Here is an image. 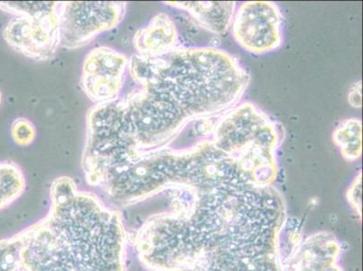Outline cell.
Instances as JSON below:
<instances>
[{"instance_id":"cell-1","label":"cell","mask_w":363,"mask_h":271,"mask_svg":"<svg viewBox=\"0 0 363 271\" xmlns=\"http://www.w3.org/2000/svg\"><path fill=\"white\" fill-rule=\"evenodd\" d=\"M286 220L272 186L227 184L152 214L128 240L150 271H283Z\"/></svg>"},{"instance_id":"cell-2","label":"cell","mask_w":363,"mask_h":271,"mask_svg":"<svg viewBox=\"0 0 363 271\" xmlns=\"http://www.w3.org/2000/svg\"><path fill=\"white\" fill-rule=\"evenodd\" d=\"M50 208L19 231L21 271H127L128 241L121 211L72 178H56Z\"/></svg>"},{"instance_id":"cell-3","label":"cell","mask_w":363,"mask_h":271,"mask_svg":"<svg viewBox=\"0 0 363 271\" xmlns=\"http://www.w3.org/2000/svg\"><path fill=\"white\" fill-rule=\"evenodd\" d=\"M212 140L253 184L272 186L278 176L276 151L280 135L275 123L255 105L246 102L227 112L217 121Z\"/></svg>"},{"instance_id":"cell-4","label":"cell","mask_w":363,"mask_h":271,"mask_svg":"<svg viewBox=\"0 0 363 271\" xmlns=\"http://www.w3.org/2000/svg\"><path fill=\"white\" fill-rule=\"evenodd\" d=\"M60 3L0 1V9L14 16L3 31L6 44L33 60H50L60 48Z\"/></svg>"},{"instance_id":"cell-5","label":"cell","mask_w":363,"mask_h":271,"mask_svg":"<svg viewBox=\"0 0 363 271\" xmlns=\"http://www.w3.org/2000/svg\"><path fill=\"white\" fill-rule=\"evenodd\" d=\"M126 9V2H61L59 8L61 48H84L102 33L117 28L123 21Z\"/></svg>"},{"instance_id":"cell-6","label":"cell","mask_w":363,"mask_h":271,"mask_svg":"<svg viewBox=\"0 0 363 271\" xmlns=\"http://www.w3.org/2000/svg\"><path fill=\"white\" fill-rule=\"evenodd\" d=\"M232 33L237 44L252 54L275 51L283 42L281 11L273 2H244L234 14Z\"/></svg>"},{"instance_id":"cell-7","label":"cell","mask_w":363,"mask_h":271,"mask_svg":"<svg viewBox=\"0 0 363 271\" xmlns=\"http://www.w3.org/2000/svg\"><path fill=\"white\" fill-rule=\"evenodd\" d=\"M130 57L108 46L91 49L82 62L80 85L94 104L116 100L122 94Z\"/></svg>"},{"instance_id":"cell-8","label":"cell","mask_w":363,"mask_h":271,"mask_svg":"<svg viewBox=\"0 0 363 271\" xmlns=\"http://www.w3.org/2000/svg\"><path fill=\"white\" fill-rule=\"evenodd\" d=\"M341 244L328 231H319L302 239L288 259L283 271H343L340 266Z\"/></svg>"},{"instance_id":"cell-9","label":"cell","mask_w":363,"mask_h":271,"mask_svg":"<svg viewBox=\"0 0 363 271\" xmlns=\"http://www.w3.org/2000/svg\"><path fill=\"white\" fill-rule=\"evenodd\" d=\"M137 54L160 56L174 50L179 44V35L173 19L166 13H160L144 28L138 29L133 38Z\"/></svg>"},{"instance_id":"cell-10","label":"cell","mask_w":363,"mask_h":271,"mask_svg":"<svg viewBox=\"0 0 363 271\" xmlns=\"http://www.w3.org/2000/svg\"><path fill=\"white\" fill-rule=\"evenodd\" d=\"M188 13L198 24L216 35H223L232 26L236 2H164Z\"/></svg>"},{"instance_id":"cell-11","label":"cell","mask_w":363,"mask_h":271,"mask_svg":"<svg viewBox=\"0 0 363 271\" xmlns=\"http://www.w3.org/2000/svg\"><path fill=\"white\" fill-rule=\"evenodd\" d=\"M333 140L345 160H359L362 152V124L359 118L341 122L333 133Z\"/></svg>"},{"instance_id":"cell-12","label":"cell","mask_w":363,"mask_h":271,"mask_svg":"<svg viewBox=\"0 0 363 271\" xmlns=\"http://www.w3.org/2000/svg\"><path fill=\"white\" fill-rule=\"evenodd\" d=\"M26 181L21 167L11 161H0V211L11 206L24 194Z\"/></svg>"},{"instance_id":"cell-13","label":"cell","mask_w":363,"mask_h":271,"mask_svg":"<svg viewBox=\"0 0 363 271\" xmlns=\"http://www.w3.org/2000/svg\"><path fill=\"white\" fill-rule=\"evenodd\" d=\"M22 240L19 233L0 239V271H21Z\"/></svg>"},{"instance_id":"cell-14","label":"cell","mask_w":363,"mask_h":271,"mask_svg":"<svg viewBox=\"0 0 363 271\" xmlns=\"http://www.w3.org/2000/svg\"><path fill=\"white\" fill-rule=\"evenodd\" d=\"M36 128L30 120L26 118H18L11 126L12 140L21 147H28L36 138Z\"/></svg>"},{"instance_id":"cell-15","label":"cell","mask_w":363,"mask_h":271,"mask_svg":"<svg viewBox=\"0 0 363 271\" xmlns=\"http://www.w3.org/2000/svg\"><path fill=\"white\" fill-rule=\"evenodd\" d=\"M347 200L356 213L362 214V172L353 180L347 191Z\"/></svg>"},{"instance_id":"cell-16","label":"cell","mask_w":363,"mask_h":271,"mask_svg":"<svg viewBox=\"0 0 363 271\" xmlns=\"http://www.w3.org/2000/svg\"><path fill=\"white\" fill-rule=\"evenodd\" d=\"M348 101L352 107L359 108L362 107V82H356L350 89L348 94Z\"/></svg>"},{"instance_id":"cell-17","label":"cell","mask_w":363,"mask_h":271,"mask_svg":"<svg viewBox=\"0 0 363 271\" xmlns=\"http://www.w3.org/2000/svg\"><path fill=\"white\" fill-rule=\"evenodd\" d=\"M2 104V94L1 92H0V106H1Z\"/></svg>"}]
</instances>
